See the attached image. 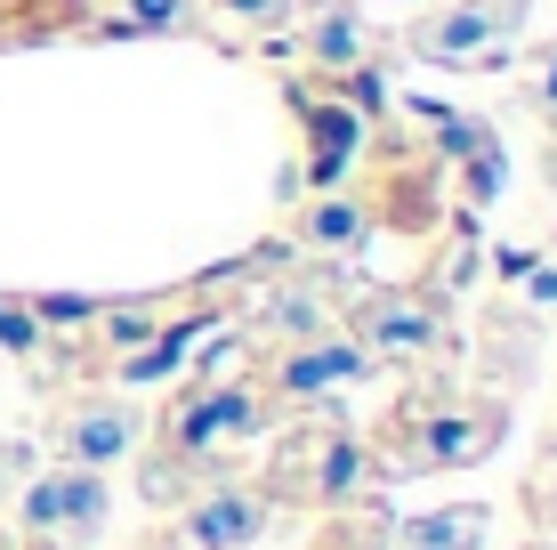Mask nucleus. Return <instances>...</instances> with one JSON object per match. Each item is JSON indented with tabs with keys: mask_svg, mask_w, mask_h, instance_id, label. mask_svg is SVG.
Returning a JSON list of instances; mask_svg holds the SVG:
<instances>
[{
	"mask_svg": "<svg viewBox=\"0 0 557 550\" xmlns=\"http://www.w3.org/2000/svg\"><path fill=\"white\" fill-rule=\"evenodd\" d=\"M259 332H267V349H283V340H315V332H332V300H323L315 283H283V292L259 300Z\"/></svg>",
	"mask_w": 557,
	"mask_h": 550,
	"instance_id": "nucleus-13",
	"label": "nucleus"
},
{
	"mask_svg": "<svg viewBox=\"0 0 557 550\" xmlns=\"http://www.w3.org/2000/svg\"><path fill=\"white\" fill-rule=\"evenodd\" d=\"M283 478H275V494L283 502H315V510H356V502H372V486H380V462H372V445L356 438V429H332V421H307L299 438H283Z\"/></svg>",
	"mask_w": 557,
	"mask_h": 550,
	"instance_id": "nucleus-2",
	"label": "nucleus"
},
{
	"mask_svg": "<svg viewBox=\"0 0 557 550\" xmlns=\"http://www.w3.org/2000/svg\"><path fill=\"white\" fill-rule=\"evenodd\" d=\"M9 16H65V0H0V25Z\"/></svg>",
	"mask_w": 557,
	"mask_h": 550,
	"instance_id": "nucleus-19",
	"label": "nucleus"
},
{
	"mask_svg": "<svg viewBox=\"0 0 557 550\" xmlns=\"http://www.w3.org/2000/svg\"><path fill=\"white\" fill-rule=\"evenodd\" d=\"M251 429H259V389L251 381H195L162 421V453L170 462H210L219 445L251 438Z\"/></svg>",
	"mask_w": 557,
	"mask_h": 550,
	"instance_id": "nucleus-4",
	"label": "nucleus"
},
{
	"mask_svg": "<svg viewBox=\"0 0 557 550\" xmlns=\"http://www.w3.org/2000/svg\"><path fill=\"white\" fill-rule=\"evenodd\" d=\"M485 526H493L485 502H453V510H429V518L396 526L388 550H476V542H485Z\"/></svg>",
	"mask_w": 557,
	"mask_h": 550,
	"instance_id": "nucleus-14",
	"label": "nucleus"
},
{
	"mask_svg": "<svg viewBox=\"0 0 557 550\" xmlns=\"http://www.w3.org/2000/svg\"><path fill=\"white\" fill-rule=\"evenodd\" d=\"M299 49H307V65L315 73H356V65H372V33H363V16L348 9V0H323L315 16L299 25Z\"/></svg>",
	"mask_w": 557,
	"mask_h": 550,
	"instance_id": "nucleus-10",
	"label": "nucleus"
},
{
	"mask_svg": "<svg viewBox=\"0 0 557 550\" xmlns=\"http://www.w3.org/2000/svg\"><path fill=\"white\" fill-rule=\"evenodd\" d=\"M509 438L502 405H412L396 413L388 453H380V478H436V469H469Z\"/></svg>",
	"mask_w": 557,
	"mask_h": 550,
	"instance_id": "nucleus-1",
	"label": "nucleus"
},
{
	"mask_svg": "<svg viewBox=\"0 0 557 550\" xmlns=\"http://www.w3.org/2000/svg\"><path fill=\"white\" fill-rule=\"evenodd\" d=\"M363 235H372V203L348 195V186H332V195H315V203L299 211V243H307L315 259H348Z\"/></svg>",
	"mask_w": 557,
	"mask_h": 550,
	"instance_id": "nucleus-11",
	"label": "nucleus"
},
{
	"mask_svg": "<svg viewBox=\"0 0 557 550\" xmlns=\"http://www.w3.org/2000/svg\"><path fill=\"white\" fill-rule=\"evenodd\" d=\"M315 550H388V542H380V535H323Z\"/></svg>",
	"mask_w": 557,
	"mask_h": 550,
	"instance_id": "nucleus-21",
	"label": "nucleus"
},
{
	"mask_svg": "<svg viewBox=\"0 0 557 550\" xmlns=\"http://www.w3.org/2000/svg\"><path fill=\"white\" fill-rule=\"evenodd\" d=\"M348 340L363 356H388V365H412V356H436L445 349V308H436V292H363L348 308Z\"/></svg>",
	"mask_w": 557,
	"mask_h": 550,
	"instance_id": "nucleus-5",
	"label": "nucleus"
},
{
	"mask_svg": "<svg viewBox=\"0 0 557 550\" xmlns=\"http://www.w3.org/2000/svg\"><path fill=\"white\" fill-rule=\"evenodd\" d=\"M106 535V469H65L57 462V550H82Z\"/></svg>",
	"mask_w": 557,
	"mask_h": 550,
	"instance_id": "nucleus-12",
	"label": "nucleus"
},
{
	"mask_svg": "<svg viewBox=\"0 0 557 550\" xmlns=\"http://www.w3.org/2000/svg\"><path fill=\"white\" fill-rule=\"evenodd\" d=\"M41 316H33V300H9V292H0V349H9V356H41Z\"/></svg>",
	"mask_w": 557,
	"mask_h": 550,
	"instance_id": "nucleus-15",
	"label": "nucleus"
},
{
	"mask_svg": "<svg viewBox=\"0 0 557 550\" xmlns=\"http://www.w3.org/2000/svg\"><path fill=\"white\" fill-rule=\"evenodd\" d=\"M517 16H525V0H460V9L420 16L412 49L429 57V65H502Z\"/></svg>",
	"mask_w": 557,
	"mask_h": 550,
	"instance_id": "nucleus-6",
	"label": "nucleus"
},
{
	"mask_svg": "<svg viewBox=\"0 0 557 550\" xmlns=\"http://www.w3.org/2000/svg\"><path fill=\"white\" fill-rule=\"evenodd\" d=\"M267 518H275V494H259V486H210V494L186 502L178 550H243V542L267 535Z\"/></svg>",
	"mask_w": 557,
	"mask_h": 550,
	"instance_id": "nucleus-8",
	"label": "nucleus"
},
{
	"mask_svg": "<svg viewBox=\"0 0 557 550\" xmlns=\"http://www.w3.org/2000/svg\"><path fill=\"white\" fill-rule=\"evenodd\" d=\"M170 550H178V542H170Z\"/></svg>",
	"mask_w": 557,
	"mask_h": 550,
	"instance_id": "nucleus-22",
	"label": "nucleus"
},
{
	"mask_svg": "<svg viewBox=\"0 0 557 550\" xmlns=\"http://www.w3.org/2000/svg\"><path fill=\"white\" fill-rule=\"evenodd\" d=\"M363 365H372V356H363L348 332H315V340H283V349H267V365H259L251 389H259V405L275 396V405H292V413H315V405H332L339 389H356Z\"/></svg>",
	"mask_w": 557,
	"mask_h": 550,
	"instance_id": "nucleus-3",
	"label": "nucleus"
},
{
	"mask_svg": "<svg viewBox=\"0 0 557 550\" xmlns=\"http://www.w3.org/2000/svg\"><path fill=\"white\" fill-rule=\"evenodd\" d=\"M129 445H138V413L129 405H73L57 421V462L65 469H113Z\"/></svg>",
	"mask_w": 557,
	"mask_h": 550,
	"instance_id": "nucleus-9",
	"label": "nucleus"
},
{
	"mask_svg": "<svg viewBox=\"0 0 557 550\" xmlns=\"http://www.w3.org/2000/svg\"><path fill=\"white\" fill-rule=\"evenodd\" d=\"M533 106H542V113H557V57L542 65V82H533Z\"/></svg>",
	"mask_w": 557,
	"mask_h": 550,
	"instance_id": "nucleus-20",
	"label": "nucleus"
},
{
	"mask_svg": "<svg viewBox=\"0 0 557 550\" xmlns=\"http://www.w3.org/2000/svg\"><path fill=\"white\" fill-rule=\"evenodd\" d=\"M525 502H533V518L557 535V445L542 453V469H533V486H525Z\"/></svg>",
	"mask_w": 557,
	"mask_h": 550,
	"instance_id": "nucleus-18",
	"label": "nucleus"
},
{
	"mask_svg": "<svg viewBox=\"0 0 557 550\" xmlns=\"http://www.w3.org/2000/svg\"><path fill=\"white\" fill-rule=\"evenodd\" d=\"M292 106H299V130H307V186H315V195H332L339 179H348L356 170V155H363V113L339 98H323V89H292Z\"/></svg>",
	"mask_w": 557,
	"mask_h": 550,
	"instance_id": "nucleus-7",
	"label": "nucleus"
},
{
	"mask_svg": "<svg viewBox=\"0 0 557 550\" xmlns=\"http://www.w3.org/2000/svg\"><path fill=\"white\" fill-rule=\"evenodd\" d=\"M235 25H251V33H275V25H292V0H219Z\"/></svg>",
	"mask_w": 557,
	"mask_h": 550,
	"instance_id": "nucleus-17",
	"label": "nucleus"
},
{
	"mask_svg": "<svg viewBox=\"0 0 557 550\" xmlns=\"http://www.w3.org/2000/svg\"><path fill=\"white\" fill-rule=\"evenodd\" d=\"M33 316H41V332H89L98 325V300H65V292H49V300H33Z\"/></svg>",
	"mask_w": 557,
	"mask_h": 550,
	"instance_id": "nucleus-16",
	"label": "nucleus"
}]
</instances>
